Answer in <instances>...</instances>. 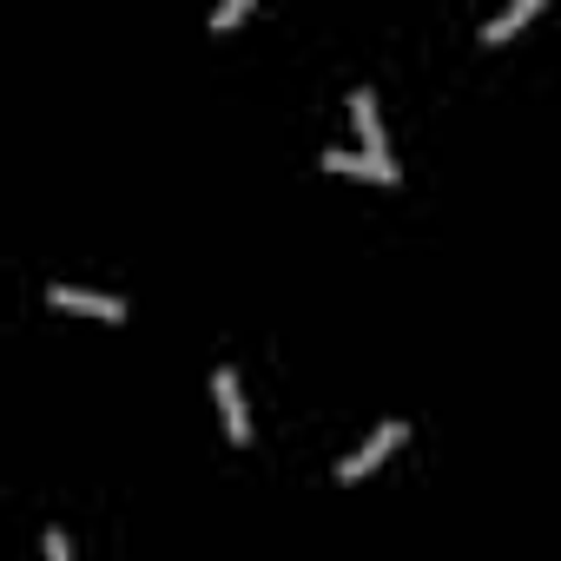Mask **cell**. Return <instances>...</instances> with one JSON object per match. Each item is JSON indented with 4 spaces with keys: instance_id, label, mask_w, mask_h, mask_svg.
<instances>
[{
    "instance_id": "cell-1",
    "label": "cell",
    "mask_w": 561,
    "mask_h": 561,
    "mask_svg": "<svg viewBox=\"0 0 561 561\" xmlns=\"http://www.w3.org/2000/svg\"><path fill=\"white\" fill-rule=\"evenodd\" d=\"M397 443H403V423H377V436H370L357 456H344V462H337V482H364V476H370V469L397 449Z\"/></svg>"
},
{
    "instance_id": "cell-2",
    "label": "cell",
    "mask_w": 561,
    "mask_h": 561,
    "mask_svg": "<svg viewBox=\"0 0 561 561\" xmlns=\"http://www.w3.org/2000/svg\"><path fill=\"white\" fill-rule=\"evenodd\" d=\"M47 298H54V311H87V318L126 324V298H100V291H80V285H54Z\"/></svg>"
},
{
    "instance_id": "cell-3",
    "label": "cell",
    "mask_w": 561,
    "mask_h": 561,
    "mask_svg": "<svg viewBox=\"0 0 561 561\" xmlns=\"http://www.w3.org/2000/svg\"><path fill=\"white\" fill-rule=\"evenodd\" d=\"M211 397H218V416H225V436L231 443H251V416H244V390L231 370H211Z\"/></svg>"
},
{
    "instance_id": "cell-4",
    "label": "cell",
    "mask_w": 561,
    "mask_h": 561,
    "mask_svg": "<svg viewBox=\"0 0 561 561\" xmlns=\"http://www.w3.org/2000/svg\"><path fill=\"white\" fill-rule=\"evenodd\" d=\"M324 172H351V179H377V185H397V165L377 159V152H324L318 159Z\"/></svg>"
},
{
    "instance_id": "cell-5",
    "label": "cell",
    "mask_w": 561,
    "mask_h": 561,
    "mask_svg": "<svg viewBox=\"0 0 561 561\" xmlns=\"http://www.w3.org/2000/svg\"><path fill=\"white\" fill-rule=\"evenodd\" d=\"M351 113H357V133L370 139V152L383 159V113H377V93H370V87H357V93H351Z\"/></svg>"
},
{
    "instance_id": "cell-6",
    "label": "cell",
    "mask_w": 561,
    "mask_h": 561,
    "mask_svg": "<svg viewBox=\"0 0 561 561\" xmlns=\"http://www.w3.org/2000/svg\"><path fill=\"white\" fill-rule=\"evenodd\" d=\"M535 14H541V0H515V8H508V14H495V21L482 27V41H508V34H515V27H528Z\"/></svg>"
},
{
    "instance_id": "cell-7",
    "label": "cell",
    "mask_w": 561,
    "mask_h": 561,
    "mask_svg": "<svg viewBox=\"0 0 561 561\" xmlns=\"http://www.w3.org/2000/svg\"><path fill=\"white\" fill-rule=\"evenodd\" d=\"M244 14H251V0H225V8L211 14V34H225V27H238Z\"/></svg>"
},
{
    "instance_id": "cell-8",
    "label": "cell",
    "mask_w": 561,
    "mask_h": 561,
    "mask_svg": "<svg viewBox=\"0 0 561 561\" xmlns=\"http://www.w3.org/2000/svg\"><path fill=\"white\" fill-rule=\"evenodd\" d=\"M47 561H73V548H67V535H60V528H47Z\"/></svg>"
}]
</instances>
